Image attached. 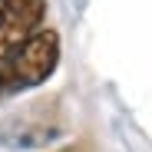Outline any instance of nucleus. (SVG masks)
Listing matches in <instances>:
<instances>
[{
  "mask_svg": "<svg viewBox=\"0 0 152 152\" xmlns=\"http://www.w3.org/2000/svg\"><path fill=\"white\" fill-rule=\"evenodd\" d=\"M60 66V33L56 30H37L20 46L0 56V99L20 96L27 89L43 86Z\"/></svg>",
  "mask_w": 152,
  "mask_h": 152,
  "instance_id": "nucleus-1",
  "label": "nucleus"
},
{
  "mask_svg": "<svg viewBox=\"0 0 152 152\" xmlns=\"http://www.w3.org/2000/svg\"><path fill=\"white\" fill-rule=\"evenodd\" d=\"M63 119L60 109L46 99L13 109L4 122H0V145L10 152H33V149H46L63 136Z\"/></svg>",
  "mask_w": 152,
  "mask_h": 152,
  "instance_id": "nucleus-2",
  "label": "nucleus"
},
{
  "mask_svg": "<svg viewBox=\"0 0 152 152\" xmlns=\"http://www.w3.org/2000/svg\"><path fill=\"white\" fill-rule=\"evenodd\" d=\"M46 20V0H0V56L33 37Z\"/></svg>",
  "mask_w": 152,
  "mask_h": 152,
  "instance_id": "nucleus-3",
  "label": "nucleus"
},
{
  "mask_svg": "<svg viewBox=\"0 0 152 152\" xmlns=\"http://www.w3.org/2000/svg\"><path fill=\"white\" fill-rule=\"evenodd\" d=\"M60 152H80V149H60Z\"/></svg>",
  "mask_w": 152,
  "mask_h": 152,
  "instance_id": "nucleus-4",
  "label": "nucleus"
}]
</instances>
